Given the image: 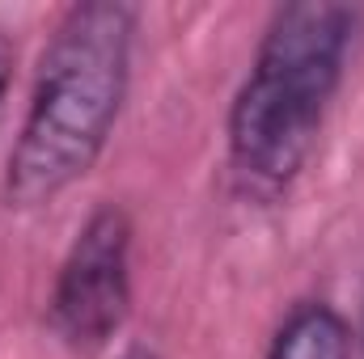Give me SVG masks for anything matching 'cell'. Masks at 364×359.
Masks as SVG:
<instances>
[{"label": "cell", "instance_id": "cell-2", "mask_svg": "<svg viewBox=\"0 0 364 359\" xmlns=\"http://www.w3.org/2000/svg\"><path fill=\"white\" fill-rule=\"evenodd\" d=\"M352 30L356 13L326 0L284 4L272 17L229 106V165L250 194L275 199L305 170L343 81Z\"/></svg>", "mask_w": 364, "mask_h": 359}, {"label": "cell", "instance_id": "cell-1", "mask_svg": "<svg viewBox=\"0 0 364 359\" xmlns=\"http://www.w3.org/2000/svg\"><path fill=\"white\" fill-rule=\"evenodd\" d=\"M136 13L114 0L73 4L55 26L4 170V203L34 211L102 157L132 81Z\"/></svg>", "mask_w": 364, "mask_h": 359}, {"label": "cell", "instance_id": "cell-6", "mask_svg": "<svg viewBox=\"0 0 364 359\" xmlns=\"http://www.w3.org/2000/svg\"><path fill=\"white\" fill-rule=\"evenodd\" d=\"M119 359H161L157 351H149V347H132V351H123Z\"/></svg>", "mask_w": 364, "mask_h": 359}, {"label": "cell", "instance_id": "cell-5", "mask_svg": "<svg viewBox=\"0 0 364 359\" xmlns=\"http://www.w3.org/2000/svg\"><path fill=\"white\" fill-rule=\"evenodd\" d=\"M9 85H13V51L0 38V118H4V106H9Z\"/></svg>", "mask_w": 364, "mask_h": 359}, {"label": "cell", "instance_id": "cell-3", "mask_svg": "<svg viewBox=\"0 0 364 359\" xmlns=\"http://www.w3.org/2000/svg\"><path fill=\"white\" fill-rule=\"evenodd\" d=\"M51 330L77 351H102L132 313V216L119 203L97 207L68 245L51 287Z\"/></svg>", "mask_w": 364, "mask_h": 359}, {"label": "cell", "instance_id": "cell-4", "mask_svg": "<svg viewBox=\"0 0 364 359\" xmlns=\"http://www.w3.org/2000/svg\"><path fill=\"white\" fill-rule=\"evenodd\" d=\"M267 359H352V330L331 304L305 300L275 330Z\"/></svg>", "mask_w": 364, "mask_h": 359}]
</instances>
